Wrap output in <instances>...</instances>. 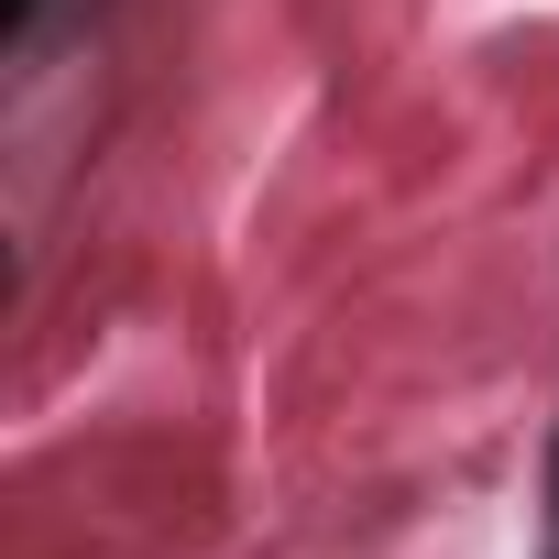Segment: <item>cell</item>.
Segmentation results:
<instances>
[{
  "label": "cell",
  "mask_w": 559,
  "mask_h": 559,
  "mask_svg": "<svg viewBox=\"0 0 559 559\" xmlns=\"http://www.w3.org/2000/svg\"><path fill=\"white\" fill-rule=\"evenodd\" d=\"M34 12H45V0H0V34H34Z\"/></svg>",
  "instance_id": "obj_1"
},
{
  "label": "cell",
  "mask_w": 559,
  "mask_h": 559,
  "mask_svg": "<svg viewBox=\"0 0 559 559\" xmlns=\"http://www.w3.org/2000/svg\"><path fill=\"white\" fill-rule=\"evenodd\" d=\"M548 493H559V461H548Z\"/></svg>",
  "instance_id": "obj_2"
}]
</instances>
